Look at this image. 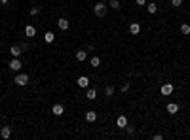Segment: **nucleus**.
<instances>
[{"label": "nucleus", "mask_w": 190, "mask_h": 140, "mask_svg": "<svg viewBox=\"0 0 190 140\" xmlns=\"http://www.w3.org/2000/svg\"><path fill=\"white\" fill-rule=\"evenodd\" d=\"M86 59H87V51H82V49H80V51H76V61L84 62Z\"/></svg>", "instance_id": "nucleus-17"}, {"label": "nucleus", "mask_w": 190, "mask_h": 140, "mask_svg": "<svg viewBox=\"0 0 190 140\" xmlns=\"http://www.w3.org/2000/svg\"><path fill=\"white\" fill-rule=\"evenodd\" d=\"M57 27H59V30H69V27H71V21L69 19H65V17H61V19H57Z\"/></svg>", "instance_id": "nucleus-4"}, {"label": "nucleus", "mask_w": 190, "mask_h": 140, "mask_svg": "<svg viewBox=\"0 0 190 140\" xmlns=\"http://www.w3.org/2000/svg\"><path fill=\"white\" fill-rule=\"evenodd\" d=\"M44 42H46V44H53V42H55V34L51 30H48L46 34H44Z\"/></svg>", "instance_id": "nucleus-14"}, {"label": "nucleus", "mask_w": 190, "mask_h": 140, "mask_svg": "<svg viewBox=\"0 0 190 140\" xmlns=\"http://www.w3.org/2000/svg\"><path fill=\"white\" fill-rule=\"evenodd\" d=\"M135 2H137L139 6H144V4H147V0H135Z\"/></svg>", "instance_id": "nucleus-28"}, {"label": "nucleus", "mask_w": 190, "mask_h": 140, "mask_svg": "<svg viewBox=\"0 0 190 140\" xmlns=\"http://www.w3.org/2000/svg\"><path fill=\"white\" fill-rule=\"evenodd\" d=\"M25 36H27V38H34V36H36V27L27 25V27H25Z\"/></svg>", "instance_id": "nucleus-10"}, {"label": "nucleus", "mask_w": 190, "mask_h": 140, "mask_svg": "<svg viewBox=\"0 0 190 140\" xmlns=\"http://www.w3.org/2000/svg\"><path fill=\"white\" fill-rule=\"evenodd\" d=\"M21 53H23V49H21L19 44H14L12 47H10V55L12 57H21Z\"/></svg>", "instance_id": "nucleus-6"}, {"label": "nucleus", "mask_w": 190, "mask_h": 140, "mask_svg": "<svg viewBox=\"0 0 190 140\" xmlns=\"http://www.w3.org/2000/svg\"><path fill=\"white\" fill-rule=\"evenodd\" d=\"M114 85H107V87H105V96H112L114 95Z\"/></svg>", "instance_id": "nucleus-19"}, {"label": "nucleus", "mask_w": 190, "mask_h": 140, "mask_svg": "<svg viewBox=\"0 0 190 140\" xmlns=\"http://www.w3.org/2000/svg\"><path fill=\"white\" fill-rule=\"evenodd\" d=\"M160 91H162V95H171V93L175 91V87H173V83H171V81H165V83L162 85V89H160Z\"/></svg>", "instance_id": "nucleus-5"}, {"label": "nucleus", "mask_w": 190, "mask_h": 140, "mask_svg": "<svg viewBox=\"0 0 190 140\" xmlns=\"http://www.w3.org/2000/svg\"><path fill=\"white\" fill-rule=\"evenodd\" d=\"M51 114H53V115H63V114H65V106H63L61 102L53 104V108H51Z\"/></svg>", "instance_id": "nucleus-7"}, {"label": "nucleus", "mask_w": 190, "mask_h": 140, "mask_svg": "<svg viewBox=\"0 0 190 140\" xmlns=\"http://www.w3.org/2000/svg\"><path fill=\"white\" fill-rule=\"evenodd\" d=\"M129 87H131V83H129V81H126V83H124V85H122V87H120V91L126 95V93L129 91Z\"/></svg>", "instance_id": "nucleus-23"}, {"label": "nucleus", "mask_w": 190, "mask_h": 140, "mask_svg": "<svg viewBox=\"0 0 190 140\" xmlns=\"http://www.w3.org/2000/svg\"><path fill=\"white\" fill-rule=\"evenodd\" d=\"M29 13H30L32 17H36V15L40 13V8H38V6H34V8H30V12H29Z\"/></svg>", "instance_id": "nucleus-25"}, {"label": "nucleus", "mask_w": 190, "mask_h": 140, "mask_svg": "<svg viewBox=\"0 0 190 140\" xmlns=\"http://www.w3.org/2000/svg\"><path fill=\"white\" fill-rule=\"evenodd\" d=\"M147 9H148V13H156L158 12V6H156L154 2H150V4H147Z\"/></svg>", "instance_id": "nucleus-21"}, {"label": "nucleus", "mask_w": 190, "mask_h": 140, "mask_svg": "<svg viewBox=\"0 0 190 140\" xmlns=\"http://www.w3.org/2000/svg\"><path fill=\"white\" fill-rule=\"evenodd\" d=\"M126 131H127V134H129V136H133V134H135V127L127 123V125H126Z\"/></svg>", "instance_id": "nucleus-24"}, {"label": "nucleus", "mask_w": 190, "mask_h": 140, "mask_svg": "<svg viewBox=\"0 0 190 140\" xmlns=\"http://www.w3.org/2000/svg\"><path fill=\"white\" fill-rule=\"evenodd\" d=\"M86 99H89V100H95V99H97V89H93V87H87V91H86Z\"/></svg>", "instance_id": "nucleus-12"}, {"label": "nucleus", "mask_w": 190, "mask_h": 140, "mask_svg": "<svg viewBox=\"0 0 190 140\" xmlns=\"http://www.w3.org/2000/svg\"><path fill=\"white\" fill-rule=\"evenodd\" d=\"M89 64H91V66H93V68H97V66H99V64H101V59H99L97 55H93L91 59H89Z\"/></svg>", "instance_id": "nucleus-18"}, {"label": "nucleus", "mask_w": 190, "mask_h": 140, "mask_svg": "<svg viewBox=\"0 0 190 140\" xmlns=\"http://www.w3.org/2000/svg\"><path fill=\"white\" fill-rule=\"evenodd\" d=\"M129 32L131 34H139L141 32V23H131L129 25Z\"/></svg>", "instance_id": "nucleus-16"}, {"label": "nucleus", "mask_w": 190, "mask_h": 140, "mask_svg": "<svg viewBox=\"0 0 190 140\" xmlns=\"http://www.w3.org/2000/svg\"><path fill=\"white\" fill-rule=\"evenodd\" d=\"M89 51H95V46H93V44H87V53H89Z\"/></svg>", "instance_id": "nucleus-27"}, {"label": "nucleus", "mask_w": 190, "mask_h": 140, "mask_svg": "<svg viewBox=\"0 0 190 140\" xmlns=\"http://www.w3.org/2000/svg\"><path fill=\"white\" fill-rule=\"evenodd\" d=\"M107 12H108V6L103 2V0H101V2H97V4L93 6V13H95L97 17H105Z\"/></svg>", "instance_id": "nucleus-1"}, {"label": "nucleus", "mask_w": 190, "mask_h": 140, "mask_svg": "<svg viewBox=\"0 0 190 140\" xmlns=\"http://www.w3.org/2000/svg\"><path fill=\"white\" fill-rule=\"evenodd\" d=\"M171 6L173 8H181L183 6V0H171Z\"/></svg>", "instance_id": "nucleus-26"}, {"label": "nucleus", "mask_w": 190, "mask_h": 140, "mask_svg": "<svg viewBox=\"0 0 190 140\" xmlns=\"http://www.w3.org/2000/svg\"><path fill=\"white\" fill-rule=\"evenodd\" d=\"M0 136H2L4 140H8L10 136H12V127H8V125H4L2 129H0Z\"/></svg>", "instance_id": "nucleus-9"}, {"label": "nucleus", "mask_w": 190, "mask_h": 140, "mask_svg": "<svg viewBox=\"0 0 190 140\" xmlns=\"http://www.w3.org/2000/svg\"><path fill=\"white\" fill-rule=\"evenodd\" d=\"M76 83H78V87L87 89V87H89V78H87V76H80V78L76 80Z\"/></svg>", "instance_id": "nucleus-8"}, {"label": "nucleus", "mask_w": 190, "mask_h": 140, "mask_svg": "<svg viewBox=\"0 0 190 140\" xmlns=\"http://www.w3.org/2000/svg\"><path fill=\"white\" fill-rule=\"evenodd\" d=\"M103 2H108V0H103Z\"/></svg>", "instance_id": "nucleus-30"}, {"label": "nucleus", "mask_w": 190, "mask_h": 140, "mask_svg": "<svg viewBox=\"0 0 190 140\" xmlns=\"http://www.w3.org/2000/svg\"><path fill=\"white\" fill-rule=\"evenodd\" d=\"M167 112H169L171 115H175L179 112V104L177 102H169V104H167Z\"/></svg>", "instance_id": "nucleus-15"}, {"label": "nucleus", "mask_w": 190, "mask_h": 140, "mask_svg": "<svg viewBox=\"0 0 190 140\" xmlns=\"http://www.w3.org/2000/svg\"><path fill=\"white\" fill-rule=\"evenodd\" d=\"M108 6L112 9H120V0H108Z\"/></svg>", "instance_id": "nucleus-22"}, {"label": "nucleus", "mask_w": 190, "mask_h": 140, "mask_svg": "<svg viewBox=\"0 0 190 140\" xmlns=\"http://www.w3.org/2000/svg\"><path fill=\"white\" fill-rule=\"evenodd\" d=\"M126 125H127V117H126V115H118V119H116V127L126 129Z\"/></svg>", "instance_id": "nucleus-13"}, {"label": "nucleus", "mask_w": 190, "mask_h": 140, "mask_svg": "<svg viewBox=\"0 0 190 140\" xmlns=\"http://www.w3.org/2000/svg\"><path fill=\"white\" fill-rule=\"evenodd\" d=\"M8 2H10V0H0V4H2V6H6Z\"/></svg>", "instance_id": "nucleus-29"}, {"label": "nucleus", "mask_w": 190, "mask_h": 140, "mask_svg": "<svg viewBox=\"0 0 190 140\" xmlns=\"http://www.w3.org/2000/svg\"><path fill=\"white\" fill-rule=\"evenodd\" d=\"M8 68L12 70V72H15V74H17V72L21 70V68H23V62H21V59H19V57H14L12 61H10V64H8Z\"/></svg>", "instance_id": "nucleus-3"}, {"label": "nucleus", "mask_w": 190, "mask_h": 140, "mask_svg": "<svg viewBox=\"0 0 190 140\" xmlns=\"http://www.w3.org/2000/svg\"><path fill=\"white\" fill-rule=\"evenodd\" d=\"M181 32H183L184 36H188V34H190V25H188V23H183V25H181Z\"/></svg>", "instance_id": "nucleus-20"}, {"label": "nucleus", "mask_w": 190, "mask_h": 140, "mask_svg": "<svg viewBox=\"0 0 190 140\" xmlns=\"http://www.w3.org/2000/svg\"><path fill=\"white\" fill-rule=\"evenodd\" d=\"M95 119H97V112H95V110H87V112H86V121H87V123H93Z\"/></svg>", "instance_id": "nucleus-11"}, {"label": "nucleus", "mask_w": 190, "mask_h": 140, "mask_svg": "<svg viewBox=\"0 0 190 140\" xmlns=\"http://www.w3.org/2000/svg\"><path fill=\"white\" fill-rule=\"evenodd\" d=\"M15 85H19V87H25V85L29 83V74H23V72H17L15 78H14Z\"/></svg>", "instance_id": "nucleus-2"}]
</instances>
